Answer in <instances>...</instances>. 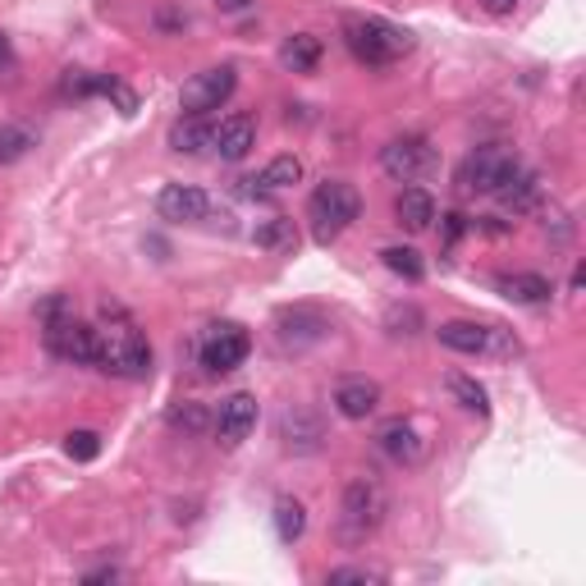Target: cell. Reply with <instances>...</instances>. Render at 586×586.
I'll use <instances>...</instances> for the list:
<instances>
[{
  "label": "cell",
  "mask_w": 586,
  "mask_h": 586,
  "mask_svg": "<svg viewBox=\"0 0 586 586\" xmlns=\"http://www.w3.org/2000/svg\"><path fill=\"white\" fill-rule=\"evenodd\" d=\"M344 41L362 64H394L412 51V33L398 28L390 19H376V14H354L344 19Z\"/></svg>",
  "instance_id": "1"
},
{
  "label": "cell",
  "mask_w": 586,
  "mask_h": 586,
  "mask_svg": "<svg viewBox=\"0 0 586 586\" xmlns=\"http://www.w3.org/2000/svg\"><path fill=\"white\" fill-rule=\"evenodd\" d=\"M308 216H312L316 243H331V239H339V234L362 216V198L354 193V183L325 179V183H316V193L308 202Z\"/></svg>",
  "instance_id": "2"
},
{
  "label": "cell",
  "mask_w": 586,
  "mask_h": 586,
  "mask_svg": "<svg viewBox=\"0 0 586 586\" xmlns=\"http://www.w3.org/2000/svg\"><path fill=\"white\" fill-rule=\"evenodd\" d=\"M381 518H385V490H381V481L354 477L344 486V500H339V536L348 546H362L367 536L381 527Z\"/></svg>",
  "instance_id": "3"
},
{
  "label": "cell",
  "mask_w": 586,
  "mask_h": 586,
  "mask_svg": "<svg viewBox=\"0 0 586 586\" xmlns=\"http://www.w3.org/2000/svg\"><path fill=\"white\" fill-rule=\"evenodd\" d=\"M518 156L513 152H500V147H481L463 160V170H458V189L463 193H500L504 183L518 175Z\"/></svg>",
  "instance_id": "4"
},
{
  "label": "cell",
  "mask_w": 586,
  "mask_h": 586,
  "mask_svg": "<svg viewBox=\"0 0 586 586\" xmlns=\"http://www.w3.org/2000/svg\"><path fill=\"white\" fill-rule=\"evenodd\" d=\"M234 87H239V74H234V64L202 69V74H193L189 83H183L179 106H183V115H202V120H206L211 110H220V106L234 97Z\"/></svg>",
  "instance_id": "5"
},
{
  "label": "cell",
  "mask_w": 586,
  "mask_h": 586,
  "mask_svg": "<svg viewBox=\"0 0 586 586\" xmlns=\"http://www.w3.org/2000/svg\"><path fill=\"white\" fill-rule=\"evenodd\" d=\"M435 147L427 143L421 133H404V137H390V143L381 147V170L398 183H412L421 175H431L435 170Z\"/></svg>",
  "instance_id": "6"
},
{
  "label": "cell",
  "mask_w": 586,
  "mask_h": 586,
  "mask_svg": "<svg viewBox=\"0 0 586 586\" xmlns=\"http://www.w3.org/2000/svg\"><path fill=\"white\" fill-rule=\"evenodd\" d=\"M101 367L115 371V376H124V381H143V376H152V348H147L143 335L115 331L101 344Z\"/></svg>",
  "instance_id": "7"
},
{
  "label": "cell",
  "mask_w": 586,
  "mask_h": 586,
  "mask_svg": "<svg viewBox=\"0 0 586 586\" xmlns=\"http://www.w3.org/2000/svg\"><path fill=\"white\" fill-rule=\"evenodd\" d=\"M248 358V331L243 325H216L206 339H202V367L211 376H225V371L243 367Z\"/></svg>",
  "instance_id": "8"
},
{
  "label": "cell",
  "mask_w": 586,
  "mask_h": 586,
  "mask_svg": "<svg viewBox=\"0 0 586 586\" xmlns=\"http://www.w3.org/2000/svg\"><path fill=\"white\" fill-rule=\"evenodd\" d=\"M46 335H51L56 354L69 358V362H79V367L101 362V335L92 331V325H83V321H56Z\"/></svg>",
  "instance_id": "9"
},
{
  "label": "cell",
  "mask_w": 586,
  "mask_h": 586,
  "mask_svg": "<svg viewBox=\"0 0 586 586\" xmlns=\"http://www.w3.org/2000/svg\"><path fill=\"white\" fill-rule=\"evenodd\" d=\"M156 211H160V220L198 225V220H206L211 198L198 189V183H166V189H160V198H156Z\"/></svg>",
  "instance_id": "10"
},
{
  "label": "cell",
  "mask_w": 586,
  "mask_h": 586,
  "mask_svg": "<svg viewBox=\"0 0 586 586\" xmlns=\"http://www.w3.org/2000/svg\"><path fill=\"white\" fill-rule=\"evenodd\" d=\"M252 427H256V398L252 394H229L216 408V440L225 444V450H239V444L252 435Z\"/></svg>",
  "instance_id": "11"
},
{
  "label": "cell",
  "mask_w": 586,
  "mask_h": 586,
  "mask_svg": "<svg viewBox=\"0 0 586 586\" xmlns=\"http://www.w3.org/2000/svg\"><path fill=\"white\" fill-rule=\"evenodd\" d=\"M325 331H331V321H325L316 308H285L275 316V335L285 348H308V344L325 339Z\"/></svg>",
  "instance_id": "12"
},
{
  "label": "cell",
  "mask_w": 586,
  "mask_h": 586,
  "mask_svg": "<svg viewBox=\"0 0 586 586\" xmlns=\"http://www.w3.org/2000/svg\"><path fill=\"white\" fill-rule=\"evenodd\" d=\"M211 147H216V156L220 160H229V166H234V160H243L252 147H256V120H252V115H229V120H220L216 129H211Z\"/></svg>",
  "instance_id": "13"
},
{
  "label": "cell",
  "mask_w": 586,
  "mask_h": 586,
  "mask_svg": "<svg viewBox=\"0 0 586 586\" xmlns=\"http://www.w3.org/2000/svg\"><path fill=\"white\" fill-rule=\"evenodd\" d=\"M376 444H381V454L394 458L398 467H412V463H421V454H427V444H421L417 427H412V421H404V417L385 421L381 435H376Z\"/></svg>",
  "instance_id": "14"
},
{
  "label": "cell",
  "mask_w": 586,
  "mask_h": 586,
  "mask_svg": "<svg viewBox=\"0 0 586 586\" xmlns=\"http://www.w3.org/2000/svg\"><path fill=\"white\" fill-rule=\"evenodd\" d=\"M335 408L348 421H367L371 412L381 408V385L367 381V376H348V381L335 385Z\"/></svg>",
  "instance_id": "15"
},
{
  "label": "cell",
  "mask_w": 586,
  "mask_h": 586,
  "mask_svg": "<svg viewBox=\"0 0 586 586\" xmlns=\"http://www.w3.org/2000/svg\"><path fill=\"white\" fill-rule=\"evenodd\" d=\"M435 339L444 348H454V354L477 358V354H486V348L495 344V331H490V325H477V321H444L435 331Z\"/></svg>",
  "instance_id": "16"
},
{
  "label": "cell",
  "mask_w": 586,
  "mask_h": 586,
  "mask_svg": "<svg viewBox=\"0 0 586 586\" xmlns=\"http://www.w3.org/2000/svg\"><path fill=\"white\" fill-rule=\"evenodd\" d=\"M495 289L509 298V302H523V308H541V302H550L554 285L546 275H531V271H513V275H500Z\"/></svg>",
  "instance_id": "17"
},
{
  "label": "cell",
  "mask_w": 586,
  "mask_h": 586,
  "mask_svg": "<svg viewBox=\"0 0 586 586\" xmlns=\"http://www.w3.org/2000/svg\"><path fill=\"white\" fill-rule=\"evenodd\" d=\"M394 220L404 225V229H412V234L431 229V220H435V198H431L427 189H404V193L394 198Z\"/></svg>",
  "instance_id": "18"
},
{
  "label": "cell",
  "mask_w": 586,
  "mask_h": 586,
  "mask_svg": "<svg viewBox=\"0 0 586 586\" xmlns=\"http://www.w3.org/2000/svg\"><path fill=\"white\" fill-rule=\"evenodd\" d=\"M321 56H325V46L312 33H294V37H285V46H279V64H285L289 74H312V69L321 64Z\"/></svg>",
  "instance_id": "19"
},
{
  "label": "cell",
  "mask_w": 586,
  "mask_h": 586,
  "mask_svg": "<svg viewBox=\"0 0 586 586\" xmlns=\"http://www.w3.org/2000/svg\"><path fill=\"white\" fill-rule=\"evenodd\" d=\"M279 440H285V450H294V454H312V450H321V421L308 412H285Z\"/></svg>",
  "instance_id": "20"
},
{
  "label": "cell",
  "mask_w": 586,
  "mask_h": 586,
  "mask_svg": "<svg viewBox=\"0 0 586 586\" xmlns=\"http://www.w3.org/2000/svg\"><path fill=\"white\" fill-rule=\"evenodd\" d=\"M275 531H279V541L294 546L302 531H308V509H302V500L294 495H279L275 500Z\"/></svg>",
  "instance_id": "21"
},
{
  "label": "cell",
  "mask_w": 586,
  "mask_h": 586,
  "mask_svg": "<svg viewBox=\"0 0 586 586\" xmlns=\"http://www.w3.org/2000/svg\"><path fill=\"white\" fill-rule=\"evenodd\" d=\"M170 147L175 152H202V147H211V124H202V115H189V120H179L175 129H170Z\"/></svg>",
  "instance_id": "22"
},
{
  "label": "cell",
  "mask_w": 586,
  "mask_h": 586,
  "mask_svg": "<svg viewBox=\"0 0 586 586\" xmlns=\"http://www.w3.org/2000/svg\"><path fill=\"white\" fill-rule=\"evenodd\" d=\"M256 248H266V252H294L298 248V229L289 216H275L266 220L262 229H256Z\"/></svg>",
  "instance_id": "23"
},
{
  "label": "cell",
  "mask_w": 586,
  "mask_h": 586,
  "mask_svg": "<svg viewBox=\"0 0 586 586\" xmlns=\"http://www.w3.org/2000/svg\"><path fill=\"white\" fill-rule=\"evenodd\" d=\"M33 147H37L33 129H23V124H0V166H14V160H23Z\"/></svg>",
  "instance_id": "24"
},
{
  "label": "cell",
  "mask_w": 586,
  "mask_h": 586,
  "mask_svg": "<svg viewBox=\"0 0 586 586\" xmlns=\"http://www.w3.org/2000/svg\"><path fill=\"white\" fill-rule=\"evenodd\" d=\"M495 198H500L504 206H513V211H531L536 202H541V189H536V179H531V175H523V170H518V175H513Z\"/></svg>",
  "instance_id": "25"
},
{
  "label": "cell",
  "mask_w": 586,
  "mask_h": 586,
  "mask_svg": "<svg viewBox=\"0 0 586 586\" xmlns=\"http://www.w3.org/2000/svg\"><path fill=\"white\" fill-rule=\"evenodd\" d=\"M450 394L458 398V404L467 408V412H490V394H486V385H477L473 376H463V371H454V376H450Z\"/></svg>",
  "instance_id": "26"
},
{
  "label": "cell",
  "mask_w": 586,
  "mask_h": 586,
  "mask_svg": "<svg viewBox=\"0 0 586 586\" xmlns=\"http://www.w3.org/2000/svg\"><path fill=\"white\" fill-rule=\"evenodd\" d=\"M381 262H385L394 275H404V279H421V275H427V262H421V252H417V248H404V243L385 248Z\"/></svg>",
  "instance_id": "27"
},
{
  "label": "cell",
  "mask_w": 586,
  "mask_h": 586,
  "mask_svg": "<svg viewBox=\"0 0 586 586\" xmlns=\"http://www.w3.org/2000/svg\"><path fill=\"white\" fill-rule=\"evenodd\" d=\"M298 179H302V160L298 156H275L256 183H266V189H294Z\"/></svg>",
  "instance_id": "28"
},
{
  "label": "cell",
  "mask_w": 586,
  "mask_h": 586,
  "mask_svg": "<svg viewBox=\"0 0 586 586\" xmlns=\"http://www.w3.org/2000/svg\"><path fill=\"white\" fill-rule=\"evenodd\" d=\"M64 450H69V458L92 463V458L101 454V435H97V431H69V435H64Z\"/></svg>",
  "instance_id": "29"
},
{
  "label": "cell",
  "mask_w": 586,
  "mask_h": 586,
  "mask_svg": "<svg viewBox=\"0 0 586 586\" xmlns=\"http://www.w3.org/2000/svg\"><path fill=\"white\" fill-rule=\"evenodd\" d=\"M170 427H175V431H202V427H206L202 404H179V408H170Z\"/></svg>",
  "instance_id": "30"
},
{
  "label": "cell",
  "mask_w": 586,
  "mask_h": 586,
  "mask_svg": "<svg viewBox=\"0 0 586 586\" xmlns=\"http://www.w3.org/2000/svg\"><path fill=\"white\" fill-rule=\"evenodd\" d=\"M331 582H376V573H367V569H335Z\"/></svg>",
  "instance_id": "31"
},
{
  "label": "cell",
  "mask_w": 586,
  "mask_h": 586,
  "mask_svg": "<svg viewBox=\"0 0 586 586\" xmlns=\"http://www.w3.org/2000/svg\"><path fill=\"white\" fill-rule=\"evenodd\" d=\"M14 64V46H10V37L0 33V69H10Z\"/></svg>",
  "instance_id": "32"
},
{
  "label": "cell",
  "mask_w": 586,
  "mask_h": 586,
  "mask_svg": "<svg viewBox=\"0 0 586 586\" xmlns=\"http://www.w3.org/2000/svg\"><path fill=\"white\" fill-rule=\"evenodd\" d=\"M481 5H486L490 14H509L513 5H518V0H481Z\"/></svg>",
  "instance_id": "33"
},
{
  "label": "cell",
  "mask_w": 586,
  "mask_h": 586,
  "mask_svg": "<svg viewBox=\"0 0 586 586\" xmlns=\"http://www.w3.org/2000/svg\"><path fill=\"white\" fill-rule=\"evenodd\" d=\"M120 577V569H97V573H87V582H115Z\"/></svg>",
  "instance_id": "34"
},
{
  "label": "cell",
  "mask_w": 586,
  "mask_h": 586,
  "mask_svg": "<svg viewBox=\"0 0 586 586\" xmlns=\"http://www.w3.org/2000/svg\"><path fill=\"white\" fill-rule=\"evenodd\" d=\"M444 220H450V225H444V229H450V239H458V234H463V216H444Z\"/></svg>",
  "instance_id": "35"
},
{
  "label": "cell",
  "mask_w": 586,
  "mask_h": 586,
  "mask_svg": "<svg viewBox=\"0 0 586 586\" xmlns=\"http://www.w3.org/2000/svg\"><path fill=\"white\" fill-rule=\"evenodd\" d=\"M220 5H225V10H243V5H248V0H220Z\"/></svg>",
  "instance_id": "36"
}]
</instances>
